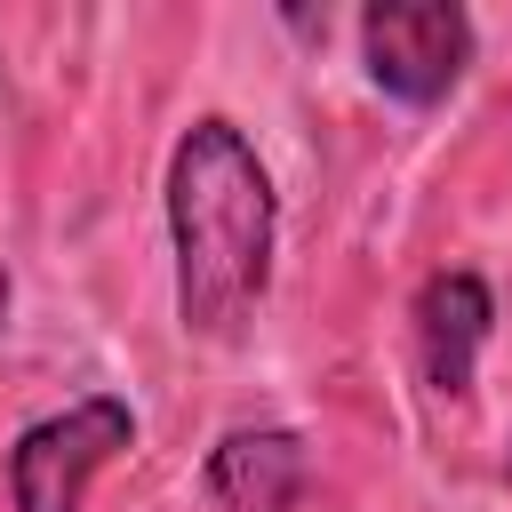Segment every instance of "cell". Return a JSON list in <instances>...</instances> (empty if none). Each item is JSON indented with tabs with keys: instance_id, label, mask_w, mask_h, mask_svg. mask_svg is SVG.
Listing matches in <instances>:
<instances>
[{
	"instance_id": "obj_1",
	"label": "cell",
	"mask_w": 512,
	"mask_h": 512,
	"mask_svg": "<svg viewBox=\"0 0 512 512\" xmlns=\"http://www.w3.org/2000/svg\"><path fill=\"white\" fill-rule=\"evenodd\" d=\"M168 248H176V320L184 336L232 344L264 288L280 240V192L232 112H200L168 152Z\"/></svg>"
},
{
	"instance_id": "obj_2",
	"label": "cell",
	"mask_w": 512,
	"mask_h": 512,
	"mask_svg": "<svg viewBox=\"0 0 512 512\" xmlns=\"http://www.w3.org/2000/svg\"><path fill=\"white\" fill-rule=\"evenodd\" d=\"M136 448V408L120 392H80L56 416L24 424L8 448V504L16 512H88V488L112 456Z\"/></svg>"
},
{
	"instance_id": "obj_3",
	"label": "cell",
	"mask_w": 512,
	"mask_h": 512,
	"mask_svg": "<svg viewBox=\"0 0 512 512\" xmlns=\"http://www.w3.org/2000/svg\"><path fill=\"white\" fill-rule=\"evenodd\" d=\"M360 64L392 104L432 112L472 72V16L456 0H368L360 8Z\"/></svg>"
},
{
	"instance_id": "obj_4",
	"label": "cell",
	"mask_w": 512,
	"mask_h": 512,
	"mask_svg": "<svg viewBox=\"0 0 512 512\" xmlns=\"http://www.w3.org/2000/svg\"><path fill=\"white\" fill-rule=\"evenodd\" d=\"M408 336H416V368H424V384L440 392V400H464L472 392V376H480V352H488V336H496V296H488V280L480 272H432L424 288H416V304H408Z\"/></svg>"
},
{
	"instance_id": "obj_5",
	"label": "cell",
	"mask_w": 512,
	"mask_h": 512,
	"mask_svg": "<svg viewBox=\"0 0 512 512\" xmlns=\"http://www.w3.org/2000/svg\"><path fill=\"white\" fill-rule=\"evenodd\" d=\"M208 504L224 512H296L312 488V448L288 424H232L200 464Z\"/></svg>"
},
{
	"instance_id": "obj_6",
	"label": "cell",
	"mask_w": 512,
	"mask_h": 512,
	"mask_svg": "<svg viewBox=\"0 0 512 512\" xmlns=\"http://www.w3.org/2000/svg\"><path fill=\"white\" fill-rule=\"evenodd\" d=\"M8 296H16V280H8V264H0V328H8Z\"/></svg>"
}]
</instances>
